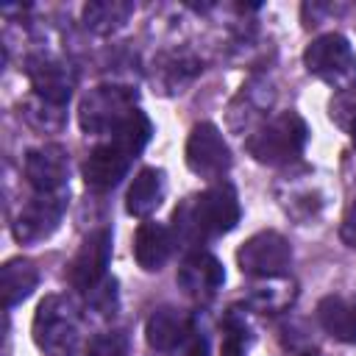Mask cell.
I'll list each match as a JSON object with an SVG mask.
<instances>
[{
    "instance_id": "1",
    "label": "cell",
    "mask_w": 356,
    "mask_h": 356,
    "mask_svg": "<svg viewBox=\"0 0 356 356\" xmlns=\"http://www.w3.org/2000/svg\"><path fill=\"white\" fill-rule=\"evenodd\" d=\"M239 217H242V209L231 184L209 186L197 197H189L186 203H181L172 214L178 242H186V245L234 231Z\"/></svg>"
},
{
    "instance_id": "2",
    "label": "cell",
    "mask_w": 356,
    "mask_h": 356,
    "mask_svg": "<svg viewBox=\"0 0 356 356\" xmlns=\"http://www.w3.org/2000/svg\"><path fill=\"white\" fill-rule=\"evenodd\" d=\"M33 342L42 356H78L81 312L64 295H47L33 314Z\"/></svg>"
},
{
    "instance_id": "3",
    "label": "cell",
    "mask_w": 356,
    "mask_h": 356,
    "mask_svg": "<svg viewBox=\"0 0 356 356\" xmlns=\"http://www.w3.org/2000/svg\"><path fill=\"white\" fill-rule=\"evenodd\" d=\"M306 139H309V128L303 117H298L295 111H284L267 120L256 134H250L248 153L261 164L278 167V164L295 161L303 153Z\"/></svg>"
},
{
    "instance_id": "4",
    "label": "cell",
    "mask_w": 356,
    "mask_h": 356,
    "mask_svg": "<svg viewBox=\"0 0 356 356\" xmlns=\"http://www.w3.org/2000/svg\"><path fill=\"white\" fill-rule=\"evenodd\" d=\"M136 111V92L117 83L95 86L83 95L78 106V122L83 134L92 136H111L131 114Z\"/></svg>"
},
{
    "instance_id": "5",
    "label": "cell",
    "mask_w": 356,
    "mask_h": 356,
    "mask_svg": "<svg viewBox=\"0 0 356 356\" xmlns=\"http://www.w3.org/2000/svg\"><path fill=\"white\" fill-rule=\"evenodd\" d=\"M303 64L309 75L320 78L337 92L356 86V50L339 33H323L303 50Z\"/></svg>"
},
{
    "instance_id": "6",
    "label": "cell",
    "mask_w": 356,
    "mask_h": 356,
    "mask_svg": "<svg viewBox=\"0 0 356 356\" xmlns=\"http://www.w3.org/2000/svg\"><path fill=\"white\" fill-rule=\"evenodd\" d=\"M139 153L142 150L134 147V142H128L125 136H120V134L108 136L106 142H100L89 153V159L83 164V181H86V186L95 189V192L114 189L125 178V172L131 170V164H134V159Z\"/></svg>"
},
{
    "instance_id": "7",
    "label": "cell",
    "mask_w": 356,
    "mask_h": 356,
    "mask_svg": "<svg viewBox=\"0 0 356 356\" xmlns=\"http://www.w3.org/2000/svg\"><path fill=\"white\" fill-rule=\"evenodd\" d=\"M236 261L245 275L281 278L292 264V248L278 231H259L239 248Z\"/></svg>"
},
{
    "instance_id": "8",
    "label": "cell",
    "mask_w": 356,
    "mask_h": 356,
    "mask_svg": "<svg viewBox=\"0 0 356 356\" xmlns=\"http://www.w3.org/2000/svg\"><path fill=\"white\" fill-rule=\"evenodd\" d=\"M186 167L200 178H222L231 167V150L211 122H197L186 139Z\"/></svg>"
},
{
    "instance_id": "9",
    "label": "cell",
    "mask_w": 356,
    "mask_h": 356,
    "mask_svg": "<svg viewBox=\"0 0 356 356\" xmlns=\"http://www.w3.org/2000/svg\"><path fill=\"white\" fill-rule=\"evenodd\" d=\"M108 261H111V231L97 228V231H92L81 242L78 253L70 261L67 278H70V284L78 292H86L89 295L100 281H106Z\"/></svg>"
},
{
    "instance_id": "10",
    "label": "cell",
    "mask_w": 356,
    "mask_h": 356,
    "mask_svg": "<svg viewBox=\"0 0 356 356\" xmlns=\"http://www.w3.org/2000/svg\"><path fill=\"white\" fill-rule=\"evenodd\" d=\"M64 209H67V192L31 197L19 209V214L14 220V236H17V242L31 245V242L47 239L58 228V222L64 217Z\"/></svg>"
},
{
    "instance_id": "11",
    "label": "cell",
    "mask_w": 356,
    "mask_h": 356,
    "mask_svg": "<svg viewBox=\"0 0 356 356\" xmlns=\"http://www.w3.org/2000/svg\"><path fill=\"white\" fill-rule=\"evenodd\" d=\"M25 178L36 189V195L64 192V184L70 178V153L61 145H42L28 150Z\"/></svg>"
},
{
    "instance_id": "12",
    "label": "cell",
    "mask_w": 356,
    "mask_h": 356,
    "mask_svg": "<svg viewBox=\"0 0 356 356\" xmlns=\"http://www.w3.org/2000/svg\"><path fill=\"white\" fill-rule=\"evenodd\" d=\"M28 78H31L33 95L56 106H67L72 86H75V75L70 72V67L53 56H31Z\"/></svg>"
},
{
    "instance_id": "13",
    "label": "cell",
    "mask_w": 356,
    "mask_h": 356,
    "mask_svg": "<svg viewBox=\"0 0 356 356\" xmlns=\"http://www.w3.org/2000/svg\"><path fill=\"white\" fill-rule=\"evenodd\" d=\"M225 281V270L220 259H214L206 250H192L184 264L178 267V284L181 289L195 300H209L217 295V289Z\"/></svg>"
},
{
    "instance_id": "14",
    "label": "cell",
    "mask_w": 356,
    "mask_h": 356,
    "mask_svg": "<svg viewBox=\"0 0 356 356\" xmlns=\"http://www.w3.org/2000/svg\"><path fill=\"white\" fill-rule=\"evenodd\" d=\"M172 234L167 225L161 222H142L136 228V236H134V256H136V264L147 273H156L167 264L170 253H172Z\"/></svg>"
},
{
    "instance_id": "15",
    "label": "cell",
    "mask_w": 356,
    "mask_h": 356,
    "mask_svg": "<svg viewBox=\"0 0 356 356\" xmlns=\"http://www.w3.org/2000/svg\"><path fill=\"white\" fill-rule=\"evenodd\" d=\"M189 334H192L189 317H186L184 312L172 309V306L156 309V312L147 317V325H145L147 345L156 348V350H172V348H178Z\"/></svg>"
},
{
    "instance_id": "16",
    "label": "cell",
    "mask_w": 356,
    "mask_h": 356,
    "mask_svg": "<svg viewBox=\"0 0 356 356\" xmlns=\"http://www.w3.org/2000/svg\"><path fill=\"white\" fill-rule=\"evenodd\" d=\"M164 200V172L156 167H142L125 195V211L131 217H147L153 214Z\"/></svg>"
},
{
    "instance_id": "17",
    "label": "cell",
    "mask_w": 356,
    "mask_h": 356,
    "mask_svg": "<svg viewBox=\"0 0 356 356\" xmlns=\"http://www.w3.org/2000/svg\"><path fill=\"white\" fill-rule=\"evenodd\" d=\"M317 320L325 328V334H331L334 339L356 342V303L339 295H328L317 303Z\"/></svg>"
},
{
    "instance_id": "18",
    "label": "cell",
    "mask_w": 356,
    "mask_h": 356,
    "mask_svg": "<svg viewBox=\"0 0 356 356\" xmlns=\"http://www.w3.org/2000/svg\"><path fill=\"white\" fill-rule=\"evenodd\" d=\"M39 284V273L31 259H11L0 270V292H3V306L11 309L22 303Z\"/></svg>"
},
{
    "instance_id": "19",
    "label": "cell",
    "mask_w": 356,
    "mask_h": 356,
    "mask_svg": "<svg viewBox=\"0 0 356 356\" xmlns=\"http://www.w3.org/2000/svg\"><path fill=\"white\" fill-rule=\"evenodd\" d=\"M134 14V3L128 0H89L83 6V25L92 33H114L120 31Z\"/></svg>"
},
{
    "instance_id": "20",
    "label": "cell",
    "mask_w": 356,
    "mask_h": 356,
    "mask_svg": "<svg viewBox=\"0 0 356 356\" xmlns=\"http://www.w3.org/2000/svg\"><path fill=\"white\" fill-rule=\"evenodd\" d=\"M25 120L36 128V131H61L64 125V106H56V103H47L42 97H31L25 103Z\"/></svg>"
},
{
    "instance_id": "21",
    "label": "cell",
    "mask_w": 356,
    "mask_h": 356,
    "mask_svg": "<svg viewBox=\"0 0 356 356\" xmlns=\"http://www.w3.org/2000/svg\"><path fill=\"white\" fill-rule=\"evenodd\" d=\"M128 334L125 331H103L97 337H92V342L86 345V356H128Z\"/></svg>"
},
{
    "instance_id": "22",
    "label": "cell",
    "mask_w": 356,
    "mask_h": 356,
    "mask_svg": "<svg viewBox=\"0 0 356 356\" xmlns=\"http://www.w3.org/2000/svg\"><path fill=\"white\" fill-rule=\"evenodd\" d=\"M331 120H337L348 131L353 128V122H356V86L348 92H339L331 100Z\"/></svg>"
},
{
    "instance_id": "23",
    "label": "cell",
    "mask_w": 356,
    "mask_h": 356,
    "mask_svg": "<svg viewBox=\"0 0 356 356\" xmlns=\"http://www.w3.org/2000/svg\"><path fill=\"white\" fill-rule=\"evenodd\" d=\"M339 236H342V242H345V245L356 248V200L348 206V211H345V217H342Z\"/></svg>"
},
{
    "instance_id": "24",
    "label": "cell",
    "mask_w": 356,
    "mask_h": 356,
    "mask_svg": "<svg viewBox=\"0 0 356 356\" xmlns=\"http://www.w3.org/2000/svg\"><path fill=\"white\" fill-rule=\"evenodd\" d=\"M222 356H242V339L236 331H228V337L222 342Z\"/></svg>"
},
{
    "instance_id": "25",
    "label": "cell",
    "mask_w": 356,
    "mask_h": 356,
    "mask_svg": "<svg viewBox=\"0 0 356 356\" xmlns=\"http://www.w3.org/2000/svg\"><path fill=\"white\" fill-rule=\"evenodd\" d=\"M184 356H209V342H206V337H192L189 345H186V350H184Z\"/></svg>"
},
{
    "instance_id": "26",
    "label": "cell",
    "mask_w": 356,
    "mask_h": 356,
    "mask_svg": "<svg viewBox=\"0 0 356 356\" xmlns=\"http://www.w3.org/2000/svg\"><path fill=\"white\" fill-rule=\"evenodd\" d=\"M350 139H353V147H356V122H353V128H350Z\"/></svg>"
}]
</instances>
